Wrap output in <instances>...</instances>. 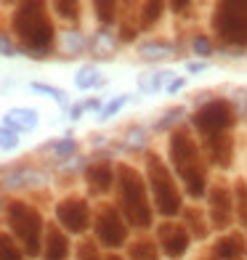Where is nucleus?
<instances>
[{
    "instance_id": "nucleus-8",
    "label": "nucleus",
    "mask_w": 247,
    "mask_h": 260,
    "mask_svg": "<svg viewBox=\"0 0 247 260\" xmlns=\"http://www.w3.org/2000/svg\"><path fill=\"white\" fill-rule=\"evenodd\" d=\"M93 239L99 242L104 250H122L131 244V226L125 223L122 212L117 210L114 202H99V207L93 210Z\"/></svg>"
},
{
    "instance_id": "nucleus-13",
    "label": "nucleus",
    "mask_w": 247,
    "mask_h": 260,
    "mask_svg": "<svg viewBox=\"0 0 247 260\" xmlns=\"http://www.w3.org/2000/svg\"><path fill=\"white\" fill-rule=\"evenodd\" d=\"M72 257V242L69 234H64L56 226V220H48L45 226V236H43V255L40 260H69Z\"/></svg>"
},
{
    "instance_id": "nucleus-16",
    "label": "nucleus",
    "mask_w": 247,
    "mask_h": 260,
    "mask_svg": "<svg viewBox=\"0 0 247 260\" xmlns=\"http://www.w3.org/2000/svg\"><path fill=\"white\" fill-rule=\"evenodd\" d=\"M45 183V175L40 170L29 168V165H19V168L8 170L3 175V188H11V191H27V188H35V186H43Z\"/></svg>"
},
{
    "instance_id": "nucleus-18",
    "label": "nucleus",
    "mask_w": 247,
    "mask_h": 260,
    "mask_svg": "<svg viewBox=\"0 0 247 260\" xmlns=\"http://www.w3.org/2000/svg\"><path fill=\"white\" fill-rule=\"evenodd\" d=\"M136 56L146 64H155V61H162V58L175 56V45L165 38H149L136 45Z\"/></svg>"
},
{
    "instance_id": "nucleus-40",
    "label": "nucleus",
    "mask_w": 247,
    "mask_h": 260,
    "mask_svg": "<svg viewBox=\"0 0 247 260\" xmlns=\"http://www.w3.org/2000/svg\"><path fill=\"white\" fill-rule=\"evenodd\" d=\"M183 88H186V77H183V75H178V77H175L168 88H165V93H170V96H175V93L183 90Z\"/></svg>"
},
{
    "instance_id": "nucleus-29",
    "label": "nucleus",
    "mask_w": 247,
    "mask_h": 260,
    "mask_svg": "<svg viewBox=\"0 0 247 260\" xmlns=\"http://www.w3.org/2000/svg\"><path fill=\"white\" fill-rule=\"evenodd\" d=\"M146 146H149V130L144 125H131L122 133V149L128 151H144L146 154Z\"/></svg>"
},
{
    "instance_id": "nucleus-28",
    "label": "nucleus",
    "mask_w": 247,
    "mask_h": 260,
    "mask_svg": "<svg viewBox=\"0 0 247 260\" xmlns=\"http://www.w3.org/2000/svg\"><path fill=\"white\" fill-rule=\"evenodd\" d=\"M183 117H186V106H170L160 114V120L155 122V133H173L175 127L183 125Z\"/></svg>"
},
{
    "instance_id": "nucleus-21",
    "label": "nucleus",
    "mask_w": 247,
    "mask_h": 260,
    "mask_svg": "<svg viewBox=\"0 0 247 260\" xmlns=\"http://www.w3.org/2000/svg\"><path fill=\"white\" fill-rule=\"evenodd\" d=\"M43 151H48V154H51L56 162H69V159H75V157H77L80 144H77V138L72 136V130H67L61 138L48 141V144L43 146Z\"/></svg>"
},
{
    "instance_id": "nucleus-30",
    "label": "nucleus",
    "mask_w": 247,
    "mask_h": 260,
    "mask_svg": "<svg viewBox=\"0 0 247 260\" xmlns=\"http://www.w3.org/2000/svg\"><path fill=\"white\" fill-rule=\"evenodd\" d=\"M234 218L247 234V181L244 178L234 183Z\"/></svg>"
},
{
    "instance_id": "nucleus-15",
    "label": "nucleus",
    "mask_w": 247,
    "mask_h": 260,
    "mask_svg": "<svg viewBox=\"0 0 247 260\" xmlns=\"http://www.w3.org/2000/svg\"><path fill=\"white\" fill-rule=\"evenodd\" d=\"M0 125L16 130L19 136L35 133V130H38V125H40V112L35 109V106H11V109H6Z\"/></svg>"
},
{
    "instance_id": "nucleus-5",
    "label": "nucleus",
    "mask_w": 247,
    "mask_h": 260,
    "mask_svg": "<svg viewBox=\"0 0 247 260\" xmlns=\"http://www.w3.org/2000/svg\"><path fill=\"white\" fill-rule=\"evenodd\" d=\"M144 178L149 186L155 212L162 215L165 220H175L183 212V197H181V188H178V181H175L170 165L157 151H146L144 154Z\"/></svg>"
},
{
    "instance_id": "nucleus-1",
    "label": "nucleus",
    "mask_w": 247,
    "mask_h": 260,
    "mask_svg": "<svg viewBox=\"0 0 247 260\" xmlns=\"http://www.w3.org/2000/svg\"><path fill=\"white\" fill-rule=\"evenodd\" d=\"M8 32L19 43L21 56L40 61V58H48L56 53L58 27L48 11V3H40V0L14 3V11L8 16Z\"/></svg>"
},
{
    "instance_id": "nucleus-20",
    "label": "nucleus",
    "mask_w": 247,
    "mask_h": 260,
    "mask_svg": "<svg viewBox=\"0 0 247 260\" xmlns=\"http://www.w3.org/2000/svg\"><path fill=\"white\" fill-rule=\"evenodd\" d=\"M175 77L178 75H175L173 69H151V72H141L136 77V85H138V90L144 93V96H155V93L168 88Z\"/></svg>"
},
{
    "instance_id": "nucleus-26",
    "label": "nucleus",
    "mask_w": 247,
    "mask_h": 260,
    "mask_svg": "<svg viewBox=\"0 0 247 260\" xmlns=\"http://www.w3.org/2000/svg\"><path fill=\"white\" fill-rule=\"evenodd\" d=\"M165 8H168V3H141L138 11H136V27L138 29H151L165 16Z\"/></svg>"
},
{
    "instance_id": "nucleus-42",
    "label": "nucleus",
    "mask_w": 247,
    "mask_h": 260,
    "mask_svg": "<svg viewBox=\"0 0 247 260\" xmlns=\"http://www.w3.org/2000/svg\"><path fill=\"white\" fill-rule=\"evenodd\" d=\"M210 260H215V257H210Z\"/></svg>"
},
{
    "instance_id": "nucleus-10",
    "label": "nucleus",
    "mask_w": 247,
    "mask_h": 260,
    "mask_svg": "<svg viewBox=\"0 0 247 260\" xmlns=\"http://www.w3.org/2000/svg\"><path fill=\"white\" fill-rule=\"evenodd\" d=\"M207 223L215 231H229L234 223V188L226 183H210L207 188Z\"/></svg>"
},
{
    "instance_id": "nucleus-17",
    "label": "nucleus",
    "mask_w": 247,
    "mask_h": 260,
    "mask_svg": "<svg viewBox=\"0 0 247 260\" xmlns=\"http://www.w3.org/2000/svg\"><path fill=\"white\" fill-rule=\"evenodd\" d=\"M117 48H120V40H117V29H107V27H99L90 32L88 38V53L93 58H99V61H104V58H112L117 53Z\"/></svg>"
},
{
    "instance_id": "nucleus-31",
    "label": "nucleus",
    "mask_w": 247,
    "mask_h": 260,
    "mask_svg": "<svg viewBox=\"0 0 247 260\" xmlns=\"http://www.w3.org/2000/svg\"><path fill=\"white\" fill-rule=\"evenodd\" d=\"M128 104H131V93H120V96H112L109 101H104V109L96 114V122H101V125H104V122H109L112 117L120 114Z\"/></svg>"
},
{
    "instance_id": "nucleus-38",
    "label": "nucleus",
    "mask_w": 247,
    "mask_h": 260,
    "mask_svg": "<svg viewBox=\"0 0 247 260\" xmlns=\"http://www.w3.org/2000/svg\"><path fill=\"white\" fill-rule=\"evenodd\" d=\"M82 106H85V112L99 114V112L104 109V99H99V96H88V99H82Z\"/></svg>"
},
{
    "instance_id": "nucleus-36",
    "label": "nucleus",
    "mask_w": 247,
    "mask_h": 260,
    "mask_svg": "<svg viewBox=\"0 0 247 260\" xmlns=\"http://www.w3.org/2000/svg\"><path fill=\"white\" fill-rule=\"evenodd\" d=\"M19 146H21V136L16 130L0 125V151H16Z\"/></svg>"
},
{
    "instance_id": "nucleus-33",
    "label": "nucleus",
    "mask_w": 247,
    "mask_h": 260,
    "mask_svg": "<svg viewBox=\"0 0 247 260\" xmlns=\"http://www.w3.org/2000/svg\"><path fill=\"white\" fill-rule=\"evenodd\" d=\"M189 48H192V53L199 58V61H210V58L215 56V43H213V38H210V35H205V32H197V35H194L192 43H189Z\"/></svg>"
},
{
    "instance_id": "nucleus-2",
    "label": "nucleus",
    "mask_w": 247,
    "mask_h": 260,
    "mask_svg": "<svg viewBox=\"0 0 247 260\" xmlns=\"http://www.w3.org/2000/svg\"><path fill=\"white\" fill-rule=\"evenodd\" d=\"M168 162L175 181L183 186L189 199H205L210 188V165L202 154L197 136L186 125L175 127L168 136Z\"/></svg>"
},
{
    "instance_id": "nucleus-41",
    "label": "nucleus",
    "mask_w": 247,
    "mask_h": 260,
    "mask_svg": "<svg viewBox=\"0 0 247 260\" xmlns=\"http://www.w3.org/2000/svg\"><path fill=\"white\" fill-rule=\"evenodd\" d=\"M107 260H128V257H122V255H117V252H112V255H107Z\"/></svg>"
},
{
    "instance_id": "nucleus-24",
    "label": "nucleus",
    "mask_w": 247,
    "mask_h": 260,
    "mask_svg": "<svg viewBox=\"0 0 247 260\" xmlns=\"http://www.w3.org/2000/svg\"><path fill=\"white\" fill-rule=\"evenodd\" d=\"M122 6L120 3H112V0H96V3H90V14L93 19L99 21V27H107V29H114V24L120 21L122 16Z\"/></svg>"
},
{
    "instance_id": "nucleus-22",
    "label": "nucleus",
    "mask_w": 247,
    "mask_h": 260,
    "mask_svg": "<svg viewBox=\"0 0 247 260\" xmlns=\"http://www.w3.org/2000/svg\"><path fill=\"white\" fill-rule=\"evenodd\" d=\"M244 255V239L237 234H223L213 242V257L215 260H239Z\"/></svg>"
},
{
    "instance_id": "nucleus-7",
    "label": "nucleus",
    "mask_w": 247,
    "mask_h": 260,
    "mask_svg": "<svg viewBox=\"0 0 247 260\" xmlns=\"http://www.w3.org/2000/svg\"><path fill=\"white\" fill-rule=\"evenodd\" d=\"M237 120H239V112H237V106H234L231 99H226V96H210V99L197 104V109L189 117V125L197 133L199 144H202V141H210V138L231 133L234 125H237Z\"/></svg>"
},
{
    "instance_id": "nucleus-11",
    "label": "nucleus",
    "mask_w": 247,
    "mask_h": 260,
    "mask_svg": "<svg viewBox=\"0 0 247 260\" xmlns=\"http://www.w3.org/2000/svg\"><path fill=\"white\" fill-rule=\"evenodd\" d=\"M157 247L165 257L178 260L192 250V234L178 220H165L157 229Z\"/></svg>"
},
{
    "instance_id": "nucleus-3",
    "label": "nucleus",
    "mask_w": 247,
    "mask_h": 260,
    "mask_svg": "<svg viewBox=\"0 0 247 260\" xmlns=\"http://www.w3.org/2000/svg\"><path fill=\"white\" fill-rule=\"evenodd\" d=\"M114 205L131 229L149 231L155 226V205L149 197L144 170H138L133 162L120 159L114 165Z\"/></svg>"
},
{
    "instance_id": "nucleus-23",
    "label": "nucleus",
    "mask_w": 247,
    "mask_h": 260,
    "mask_svg": "<svg viewBox=\"0 0 247 260\" xmlns=\"http://www.w3.org/2000/svg\"><path fill=\"white\" fill-rule=\"evenodd\" d=\"M75 88L77 90H96V88H101L104 85V75H101V69H99V64L96 61H85V64H80L77 69H75Z\"/></svg>"
},
{
    "instance_id": "nucleus-32",
    "label": "nucleus",
    "mask_w": 247,
    "mask_h": 260,
    "mask_svg": "<svg viewBox=\"0 0 247 260\" xmlns=\"http://www.w3.org/2000/svg\"><path fill=\"white\" fill-rule=\"evenodd\" d=\"M72 257L75 260H107L101 255V247H99V242L93 239V236H82V239L75 244Z\"/></svg>"
},
{
    "instance_id": "nucleus-35",
    "label": "nucleus",
    "mask_w": 247,
    "mask_h": 260,
    "mask_svg": "<svg viewBox=\"0 0 247 260\" xmlns=\"http://www.w3.org/2000/svg\"><path fill=\"white\" fill-rule=\"evenodd\" d=\"M0 56H3V58H16V56H21L19 43L14 40V35H11L8 29H0Z\"/></svg>"
},
{
    "instance_id": "nucleus-14",
    "label": "nucleus",
    "mask_w": 247,
    "mask_h": 260,
    "mask_svg": "<svg viewBox=\"0 0 247 260\" xmlns=\"http://www.w3.org/2000/svg\"><path fill=\"white\" fill-rule=\"evenodd\" d=\"M88 38L90 35L82 27H58L56 35V53L67 58H77L88 53Z\"/></svg>"
},
{
    "instance_id": "nucleus-12",
    "label": "nucleus",
    "mask_w": 247,
    "mask_h": 260,
    "mask_svg": "<svg viewBox=\"0 0 247 260\" xmlns=\"http://www.w3.org/2000/svg\"><path fill=\"white\" fill-rule=\"evenodd\" d=\"M114 165L109 157H93L85 170H82V181H85V186L90 188V194L96 197H104L109 194L114 188Z\"/></svg>"
},
{
    "instance_id": "nucleus-19",
    "label": "nucleus",
    "mask_w": 247,
    "mask_h": 260,
    "mask_svg": "<svg viewBox=\"0 0 247 260\" xmlns=\"http://www.w3.org/2000/svg\"><path fill=\"white\" fill-rule=\"evenodd\" d=\"M82 8L85 6L80 0H53V3H48L53 21H58L61 27H80V19L85 14Z\"/></svg>"
},
{
    "instance_id": "nucleus-6",
    "label": "nucleus",
    "mask_w": 247,
    "mask_h": 260,
    "mask_svg": "<svg viewBox=\"0 0 247 260\" xmlns=\"http://www.w3.org/2000/svg\"><path fill=\"white\" fill-rule=\"evenodd\" d=\"M210 32L221 43L223 56L247 53V0L215 3L210 14Z\"/></svg>"
},
{
    "instance_id": "nucleus-9",
    "label": "nucleus",
    "mask_w": 247,
    "mask_h": 260,
    "mask_svg": "<svg viewBox=\"0 0 247 260\" xmlns=\"http://www.w3.org/2000/svg\"><path fill=\"white\" fill-rule=\"evenodd\" d=\"M53 220L69 236H88V231L93 229V207L88 202V197L64 194L61 199H56Z\"/></svg>"
},
{
    "instance_id": "nucleus-25",
    "label": "nucleus",
    "mask_w": 247,
    "mask_h": 260,
    "mask_svg": "<svg viewBox=\"0 0 247 260\" xmlns=\"http://www.w3.org/2000/svg\"><path fill=\"white\" fill-rule=\"evenodd\" d=\"M29 90L35 93V96H43V99H51L56 101L58 109H69L72 106V99H69V93L64 88H58V85H51V82H43V80H32L29 82Z\"/></svg>"
},
{
    "instance_id": "nucleus-27",
    "label": "nucleus",
    "mask_w": 247,
    "mask_h": 260,
    "mask_svg": "<svg viewBox=\"0 0 247 260\" xmlns=\"http://www.w3.org/2000/svg\"><path fill=\"white\" fill-rule=\"evenodd\" d=\"M128 260H160V247L157 239L141 236V239L128 244Z\"/></svg>"
},
{
    "instance_id": "nucleus-4",
    "label": "nucleus",
    "mask_w": 247,
    "mask_h": 260,
    "mask_svg": "<svg viewBox=\"0 0 247 260\" xmlns=\"http://www.w3.org/2000/svg\"><path fill=\"white\" fill-rule=\"evenodd\" d=\"M3 218H6V231L21 244L24 255L29 260H38L43 255V236L45 226H48L40 207L21 197H14L3 205Z\"/></svg>"
},
{
    "instance_id": "nucleus-34",
    "label": "nucleus",
    "mask_w": 247,
    "mask_h": 260,
    "mask_svg": "<svg viewBox=\"0 0 247 260\" xmlns=\"http://www.w3.org/2000/svg\"><path fill=\"white\" fill-rule=\"evenodd\" d=\"M0 260H27L21 244L6 229H0Z\"/></svg>"
},
{
    "instance_id": "nucleus-37",
    "label": "nucleus",
    "mask_w": 247,
    "mask_h": 260,
    "mask_svg": "<svg viewBox=\"0 0 247 260\" xmlns=\"http://www.w3.org/2000/svg\"><path fill=\"white\" fill-rule=\"evenodd\" d=\"M82 114H85V106H82V99H80V101H72V106L67 109L69 122H80V120H82Z\"/></svg>"
},
{
    "instance_id": "nucleus-39",
    "label": "nucleus",
    "mask_w": 247,
    "mask_h": 260,
    "mask_svg": "<svg viewBox=\"0 0 247 260\" xmlns=\"http://www.w3.org/2000/svg\"><path fill=\"white\" fill-rule=\"evenodd\" d=\"M210 69V61H189L186 64V72L189 75H202V72H207Z\"/></svg>"
}]
</instances>
